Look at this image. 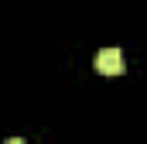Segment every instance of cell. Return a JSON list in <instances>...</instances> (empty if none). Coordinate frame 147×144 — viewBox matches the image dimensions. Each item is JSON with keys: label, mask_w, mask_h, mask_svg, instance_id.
<instances>
[{"label": "cell", "mask_w": 147, "mask_h": 144, "mask_svg": "<svg viewBox=\"0 0 147 144\" xmlns=\"http://www.w3.org/2000/svg\"><path fill=\"white\" fill-rule=\"evenodd\" d=\"M123 69H127V62H123V52H120V48H103V52L96 55V72H103V75H120Z\"/></svg>", "instance_id": "cell-1"}, {"label": "cell", "mask_w": 147, "mask_h": 144, "mask_svg": "<svg viewBox=\"0 0 147 144\" xmlns=\"http://www.w3.org/2000/svg\"><path fill=\"white\" fill-rule=\"evenodd\" d=\"M3 144H24V141H21V137H10V141H3Z\"/></svg>", "instance_id": "cell-2"}]
</instances>
